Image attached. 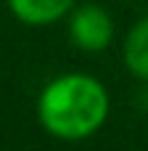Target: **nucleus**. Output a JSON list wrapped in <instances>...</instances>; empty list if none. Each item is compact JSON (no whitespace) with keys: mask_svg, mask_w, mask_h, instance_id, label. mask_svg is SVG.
Instances as JSON below:
<instances>
[{"mask_svg":"<svg viewBox=\"0 0 148 151\" xmlns=\"http://www.w3.org/2000/svg\"><path fill=\"white\" fill-rule=\"evenodd\" d=\"M77 5V0H8L11 13L29 27H48L61 21L66 13H71V8Z\"/></svg>","mask_w":148,"mask_h":151,"instance_id":"7ed1b4c3","label":"nucleus"},{"mask_svg":"<svg viewBox=\"0 0 148 151\" xmlns=\"http://www.w3.org/2000/svg\"><path fill=\"white\" fill-rule=\"evenodd\" d=\"M111 98L106 85L85 72H64L53 77L37 96V119L42 130L58 141H85L109 119Z\"/></svg>","mask_w":148,"mask_h":151,"instance_id":"f257e3e1","label":"nucleus"},{"mask_svg":"<svg viewBox=\"0 0 148 151\" xmlns=\"http://www.w3.org/2000/svg\"><path fill=\"white\" fill-rule=\"evenodd\" d=\"M122 61L132 77L148 82V16L138 19L130 27L122 42Z\"/></svg>","mask_w":148,"mask_h":151,"instance_id":"20e7f679","label":"nucleus"},{"mask_svg":"<svg viewBox=\"0 0 148 151\" xmlns=\"http://www.w3.org/2000/svg\"><path fill=\"white\" fill-rule=\"evenodd\" d=\"M69 40L85 53H101L114 40V19L98 3H82L71 8Z\"/></svg>","mask_w":148,"mask_h":151,"instance_id":"f03ea898","label":"nucleus"}]
</instances>
